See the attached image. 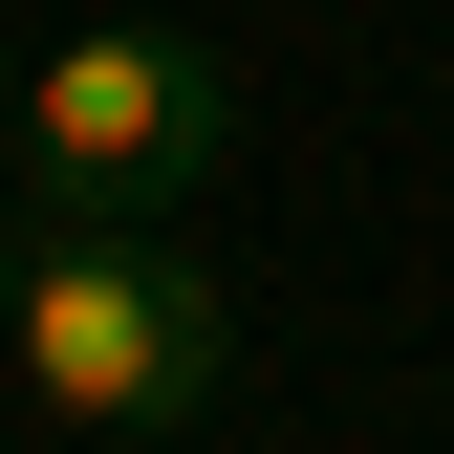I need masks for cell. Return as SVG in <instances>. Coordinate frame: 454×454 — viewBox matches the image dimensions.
I'll return each mask as SVG.
<instances>
[{"instance_id": "6da1fadb", "label": "cell", "mask_w": 454, "mask_h": 454, "mask_svg": "<svg viewBox=\"0 0 454 454\" xmlns=\"http://www.w3.org/2000/svg\"><path fill=\"white\" fill-rule=\"evenodd\" d=\"M22 389L66 433H195L216 389H239V303H216L195 239H152V216H87V239L22 260Z\"/></svg>"}, {"instance_id": "7a4b0ae2", "label": "cell", "mask_w": 454, "mask_h": 454, "mask_svg": "<svg viewBox=\"0 0 454 454\" xmlns=\"http://www.w3.org/2000/svg\"><path fill=\"white\" fill-rule=\"evenodd\" d=\"M216 152H239V108H216L195 22H66V43H22V174L66 216H174Z\"/></svg>"}, {"instance_id": "3957f363", "label": "cell", "mask_w": 454, "mask_h": 454, "mask_svg": "<svg viewBox=\"0 0 454 454\" xmlns=\"http://www.w3.org/2000/svg\"><path fill=\"white\" fill-rule=\"evenodd\" d=\"M0 130H22V43H0Z\"/></svg>"}]
</instances>
